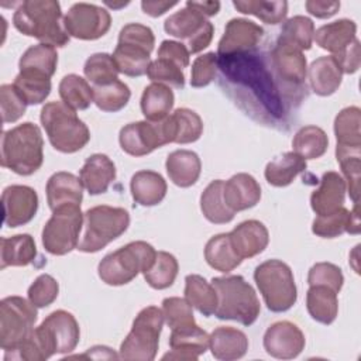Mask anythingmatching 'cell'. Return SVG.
<instances>
[{"instance_id":"cell-54","label":"cell","mask_w":361,"mask_h":361,"mask_svg":"<svg viewBox=\"0 0 361 361\" xmlns=\"http://www.w3.org/2000/svg\"><path fill=\"white\" fill-rule=\"evenodd\" d=\"M344 276L341 269L331 262H317L314 264L307 274L309 286L324 285L331 288L334 292H340L343 288Z\"/></svg>"},{"instance_id":"cell-16","label":"cell","mask_w":361,"mask_h":361,"mask_svg":"<svg viewBox=\"0 0 361 361\" xmlns=\"http://www.w3.org/2000/svg\"><path fill=\"white\" fill-rule=\"evenodd\" d=\"M210 336L196 323L172 329L169 336L171 353H166L162 360H186L195 361L209 348Z\"/></svg>"},{"instance_id":"cell-44","label":"cell","mask_w":361,"mask_h":361,"mask_svg":"<svg viewBox=\"0 0 361 361\" xmlns=\"http://www.w3.org/2000/svg\"><path fill=\"white\" fill-rule=\"evenodd\" d=\"M337 145L361 147V110L357 106L343 109L334 118Z\"/></svg>"},{"instance_id":"cell-41","label":"cell","mask_w":361,"mask_h":361,"mask_svg":"<svg viewBox=\"0 0 361 361\" xmlns=\"http://www.w3.org/2000/svg\"><path fill=\"white\" fill-rule=\"evenodd\" d=\"M314 35V24L309 17L295 16L283 23L281 34L278 37L279 44L293 47L299 51L312 48Z\"/></svg>"},{"instance_id":"cell-40","label":"cell","mask_w":361,"mask_h":361,"mask_svg":"<svg viewBox=\"0 0 361 361\" xmlns=\"http://www.w3.org/2000/svg\"><path fill=\"white\" fill-rule=\"evenodd\" d=\"M149 54L151 52L142 47L117 42L113 58L120 73L131 78H138L145 75L148 71V66L151 63Z\"/></svg>"},{"instance_id":"cell-26","label":"cell","mask_w":361,"mask_h":361,"mask_svg":"<svg viewBox=\"0 0 361 361\" xmlns=\"http://www.w3.org/2000/svg\"><path fill=\"white\" fill-rule=\"evenodd\" d=\"M165 168L172 183L179 188H189L197 182L202 172V162L196 152L176 149L168 155Z\"/></svg>"},{"instance_id":"cell-21","label":"cell","mask_w":361,"mask_h":361,"mask_svg":"<svg viewBox=\"0 0 361 361\" xmlns=\"http://www.w3.org/2000/svg\"><path fill=\"white\" fill-rule=\"evenodd\" d=\"M312 231L322 238H334L344 233L358 234L360 233V219H358V203H354V209L348 210L344 206L337 210L317 216L313 220Z\"/></svg>"},{"instance_id":"cell-39","label":"cell","mask_w":361,"mask_h":361,"mask_svg":"<svg viewBox=\"0 0 361 361\" xmlns=\"http://www.w3.org/2000/svg\"><path fill=\"white\" fill-rule=\"evenodd\" d=\"M206 23V17L186 3L182 10L173 13L165 20L164 30L166 31V34L179 39H185L188 42L203 28Z\"/></svg>"},{"instance_id":"cell-22","label":"cell","mask_w":361,"mask_h":361,"mask_svg":"<svg viewBox=\"0 0 361 361\" xmlns=\"http://www.w3.org/2000/svg\"><path fill=\"white\" fill-rule=\"evenodd\" d=\"M79 179L90 195H102L116 179V165L107 155L93 154L85 161Z\"/></svg>"},{"instance_id":"cell-43","label":"cell","mask_w":361,"mask_h":361,"mask_svg":"<svg viewBox=\"0 0 361 361\" xmlns=\"http://www.w3.org/2000/svg\"><path fill=\"white\" fill-rule=\"evenodd\" d=\"M293 152L305 159H316L324 155L329 147L327 134L317 126H305L292 140Z\"/></svg>"},{"instance_id":"cell-56","label":"cell","mask_w":361,"mask_h":361,"mask_svg":"<svg viewBox=\"0 0 361 361\" xmlns=\"http://www.w3.org/2000/svg\"><path fill=\"white\" fill-rule=\"evenodd\" d=\"M217 71V55L214 52H207L197 56L192 63L190 72V86L204 87L214 80Z\"/></svg>"},{"instance_id":"cell-5","label":"cell","mask_w":361,"mask_h":361,"mask_svg":"<svg viewBox=\"0 0 361 361\" xmlns=\"http://www.w3.org/2000/svg\"><path fill=\"white\" fill-rule=\"evenodd\" d=\"M157 257L155 248L145 241H133L107 254L97 267L99 278L111 286L131 282L140 272H147Z\"/></svg>"},{"instance_id":"cell-48","label":"cell","mask_w":361,"mask_h":361,"mask_svg":"<svg viewBox=\"0 0 361 361\" xmlns=\"http://www.w3.org/2000/svg\"><path fill=\"white\" fill-rule=\"evenodd\" d=\"M233 6L243 14L255 16L262 20L265 24L275 25L282 23L288 14L286 1H233Z\"/></svg>"},{"instance_id":"cell-60","label":"cell","mask_w":361,"mask_h":361,"mask_svg":"<svg viewBox=\"0 0 361 361\" xmlns=\"http://www.w3.org/2000/svg\"><path fill=\"white\" fill-rule=\"evenodd\" d=\"M213 34H214V27L210 21H207L203 28L186 42V48L189 51V54H197L200 51H203L204 48H207L213 39Z\"/></svg>"},{"instance_id":"cell-55","label":"cell","mask_w":361,"mask_h":361,"mask_svg":"<svg viewBox=\"0 0 361 361\" xmlns=\"http://www.w3.org/2000/svg\"><path fill=\"white\" fill-rule=\"evenodd\" d=\"M0 106L3 123H14L24 116L27 103L13 85H1Z\"/></svg>"},{"instance_id":"cell-11","label":"cell","mask_w":361,"mask_h":361,"mask_svg":"<svg viewBox=\"0 0 361 361\" xmlns=\"http://www.w3.org/2000/svg\"><path fill=\"white\" fill-rule=\"evenodd\" d=\"M48 357L73 351L80 338V329L75 316L66 310H55L35 329Z\"/></svg>"},{"instance_id":"cell-46","label":"cell","mask_w":361,"mask_h":361,"mask_svg":"<svg viewBox=\"0 0 361 361\" xmlns=\"http://www.w3.org/2000/svg\"><path fill=\"white\" fill-rule=\"evenodd\" d=\"M131 97L130 87L121 82L114 80L107 85L93 86V103L107 113H116L124 109Z\"/></svg>"},{"instance_id":"cell-17","label":"cell","mask_w":361,"mask_h":361,"mask_svg":"<svg viewBox=\"0 0 361 361\" xmlns=\"http://www.w3.org/2000/svg\"><path fill=\"white\" fill-rule=\"evenodd\" d=\"M264 35L261 25L245 18H231L221 39L219 41L217 51L220 55H231L234 52L250 51L257 47Z\"/></svg>"},{"instance_id":"cell-12","label":"cell","mask_w":361,"mask_h":361,"mask_svg":"<svg viewBox=\"0 0 361 361\" xmlns=\"http://www.w3.org/2000/svg\"><path fill=\"white\" fill-rule=\"evenodd\" d=\"M111 25L110 13L90 3H75L63 17V27L69 37L93 41L107 34Z\"/></svg>"},{"instance_id":"cell-35","label":"cell","mask_w":361,"mask_h":361,"mask_svg":"<svg viewBox=\"0 0 361 361\" xmlns=\"http://www.w3.org/2000/svg\"><path fill=\"white\" fill-rule=\"evenodd\" d=\"M306 159L296 152H285L268 162L265 166V179L275 188H283L293 182V179L306 171Z\"/></svg>"},{"instance_id":"cell-28","label":"cell","mask_w":361,"mask_h":361,"mask_svg":"<svg viewBox=\"0 0 361 361\" xmlns=\"http://www.w3.org/2000/svg\"><path fill=\"white\" fill-rule=\"evenodd\" d=\"M355 32L357 24L353 20L340 18L317 28L314 31L313 39L320 48L333 52L334 55L355 39Z\"/></svg>"},{"instance_id":"cell-57","label":"cell","mask_w":361,"mask_h":361,"mask_svg":"<svg viewBox=\"0 0 361 361\" xmlns=\"http://www.w3.org/2000/svg\"><path fill=\"white\" fill-rule=\"evenodd\" d=\"M118 42L138 45L152 52L155 45V37L149 27L138 23H130L121 28L118 34Z\"/></svg>"},{"instance_id":"cell-20","label":"cell","mask_w":361,"mask_h":361,"mask_svg":"<svg viewBox=\"0 0 361 361\" xmlns=\"http://www.w3.org/2000/svg\"><path fill=\"white\" fill-rule=\"evenodd\" d=\"M345 180L334 172L327 171L320 179V185L310 195V206L317 216L329 214L344 204Z\"/></svg>"},{"instance_id":"cell-31","label":"cell","mask_w":361,"mask_h":361,"mask_svg":"<svg viewBox=\"0 0 361 361\" xmlns=\"http://www.w3.org/2000/svg\"><path fill=\"white\" fill-rule=\"evenodd\" d=\"M341 79L343 72L331 55L314 59L309 68L312 90L319 96L333 94L340 87Z\"/></svg>"},{"instance_id":"cell-53","label":"cell","mask_w":361,"mask_h":361,"mask_svg":"<svg viewBox=\"0 0 361 361\" xmlns=\"http://www.w3.org/2000/svg\"><path fill=\"white\" fill-rule=\"evenodd\" d=\"M59 293V285L56 279L48 274L39 275L28 288V300L35 307H47L54 303Z\"/></svg>"},{"instance_id":"cell-61","label":"cell","mask_w":361,"mask_h":361,"mask_svg":"<svg viewBox=\"0 0 361 361\" xmlns=\"http://www.w3.org/2000/svg\"><path fill=\"white\" fill-rule=\"evenodd\" d=\"M306 10L309 14L317 17V18H329L334 16L340 8V1H316L309 0L305 3Z\"/></svg>"},{"instance_id":"cell-50","label":"cell","mask_w":361,"mask_h":361,"mask_svg":"<svg viewBox=\"0 0 361 361\" xmlns=\"http://www.w3.org/2000/svg\"><path fill=\"white\" fill-rule=\"evenodd\" d=\"M13 86L27 104H41L51 93V79L18 73Z\"/></svg>"},{"instance_id":"cell-3","label":"cell","mask_w":361,"mask_h":361,"mask_svg":"<svg viewBox=\"0 0 361 361\" xmlns=\"http://www.w3.org/2000/svg\"><path fill=\"white\" fill-rule=\"evenodd\" d=\"M217 293L214 316L220 320H234L251 326L259 316L261 305L254 288L241 275L217 276L212 279Z\"/></svg>"},{"instance_id":"cell-24","label":"cell","mask_w":361,"mask_h":361,"mask_svg":"<svg viewBox=\"0 0 361 361\" xmlns=\"http://www.w3.org/2000/svg\"><path fill=\"white\" fill-rule=\"evenodd\" d=\"M272 65L281 79L292 85H302L306 79V56L302 51L276 42L271 52Z\"/></svg>"},{"instance_id":"cell-47","label":"cell","mask_w":361,"mask_h":361,"mask_svg":"<svg viewBox=\"0 0 361 361\" xmlns=\"http://www.w3.org/2000/svg\"><path fill=\"white\" fill-rule=\"evenodd\" d=\"M178 269V259L172 254L166 251H157L152 267L147 272H144V279L154 289H166L175 282Z\"/></svg>"},{"instance_id":"cell-29","label":"cell","mask_w":361,"mask_h":361,"mask_svg":"<svg viewBox=\"0 0 361 361\" xmlns=\"http://www.w3.org/2000/svg\"><path fill=\"white\" fill-rule=\"evenodd\" d=\"M58 54L55 47L38 44L30 47L20 58V73L51 79L56 71Z\"/></svg>"},{"instance_id":"cell-13","label":"cell","mask_w":361,"mask_h":361,"mask_svg":"<svg viewBox=\"0 0 361 361\" xmlns=\"http://www.w3.org/2000/svg\"><path fill=\"white\" fill-rule=\"evenodd\" d=\"M120 147L131 157H144L154 149L169 144L161 121H135L124 126L118 134Z\"/></svg>"},{"instance_id":"cell-38","label":"cell","mask_w":361,"mask_h":361,"mask_svg":"<svg viewBox=\"0 0 361 361\" xmlns=\"http://www.w3.org/2000/svg\"><path fill=\"white\" fill-rule=\"evenodd\" d=\"M224 182L221 179L212 180L200 196V210L206 220L213 224H226L234 219V212L230 210L223 197Z\"/></svg>"},{"instance_id":"cell-7","label":"cell","mask_w":361,"mask_h":361,"mask_svg":"<svg viewBox=\"0 0 361 361\" xmlns=\"http://www.w3.org/2000/svg\"><path fill=\"white\" fill-rule=\"evenodd\" d=\"M254 281L271 312L289 310L298 299V289L293 272L281 259H267L254 271Z\"/></svg>"},{"instance_id":"cell-62","label":"cell","mask_w":361,"mask_h":361,"mask_svg":"<svg viewBox=\"0 0 361 361\" xmlns=\"http://www.w3.org/2000/svg\"><path fill=\"white\" fill-rule=\"evenodd\" d=\"M176 4H178L176 1H149V0L145 1L144 0L141 1V8L145 14L151 17H159Z\"/></svg>"},{"instance_id":"cell-30","label":"cell","mask_w":361,"mask_h":361,"mask_svg":"<svg viewBox=\"0 0 361 361\" xmlns=\"http://www.w3.org/2000/svg\"><path fill=\"white\" fill-rule=\"evenodd\" d=\"M165 120L171 142L190 144L197 141L203 133V121L200 116L186 107L176 109Z\"/></svg>"},{"instance_id":"cell-33","label":"cell","mask_w":361,"mask_h":361,"mask_svg":"<svg viewBox=\"0 0 361 361\" xmlns=\"http://www.w3.org/2000/svg\"><path fill=\"white\" fill-rule=\"evenodd\" d=\"M306 309L313 320L322 324H331L338 313L337 292L324 285L309 286L306 293Z\"/></svg>"},{"instance_id":"cell-23","label":"cell","mask_w":361,"mask_h":361,"mask_svg":"<svg viewBox=\"0 0 361 361\" xmlns=\"http://www.w3.org/2000/svg\"><path fill=\"white\" fill-rule=\"evenodd\" d=\"M47 202L51 210L66 204L80 206L83 199V185L71 172H55L47 182Z\"/></svg>"},{"instance_id":"cell-34","label":"cell","mask_w":361,"mask_h":361,"mask_svg":"<svg viewBox=\"0 0 361 361\" xmlns=\"http://www.w3.org/2000/svg\"><path fill=\"white\" fill-rule=\"evenodd\" d=\"M173 100V92L169 86L152 82L141 94V111L148 121H161L169 116Z\"/></svg>"},{"instance_id":"cell-9","label":"cell","mask_w":361,"mask_h":361,"mask_svg":"<svg viewBox=\"0 0 361 361\" xmlns=\"http://www.w3.org/2000/svg\"><path fill=\"white\" fill-rule=\"evenodd\" d=\"M83 213L78 204H66L52 210L42 230V245L52 255H65L78 248Z\"/></svg>"},{"instance_id":"cell-58","label":"cell","mask_w":361,"mask_h":361,"mask_svg":"<svg viewBox=\"0 0 361 361\" xmlns=\"http://www.w3.org/2000/svg\"><path fill=\"white\" fill-rule=\"evenodd\" d=\"M343 73H355L360 68V41L355 38L348 47L331 55Z\"/></svg>"},{"instance_id":"cell-27","label":"cell","mask_w":361,"mask_h":361,"mask_svg":"<svg viewBox=\"0 0 361 361\" xmlns=\"http://www.w3.org/2000/svg\"><path fill=\"white\" fill-rule=\"evenodd\" d=\"M166 182L161 173L154 171H138L130 182L131 196L140 206H155L161 203L166 195Z\"/></svg>"},{"instance_id":"cell-51","label":"cell","mask_w":361,"mask_h":361,"mask_svg":"<svg viewBox=\"0 0 361 361\" xmlns=\"http://www.w3.org/2000/svg\"><path fill=\"white\" fill-rule=\"evenodd\" d=\"M147 76L151 82L164 83L175 89H183L185 86V75L182 68L165 58H157L155 61H151Z\"/></svg>"},{"instance_id":"cell-32","label":"cell","mask_w":361,"mask_h":361,"mask_svg":"<svg viewBox=\"0 0 361 361\" xmlns=\"http://www.w3.org/2000/svg\"><path fill=\"white\" fill-rule=\"evenodd\" d=\"M0 268L25 267L37 257L35 241L30 234H17L0 240Z\"/></svg>"},{"instance_id":"cell-19","label":"cell","mask_w":361,"mask_h":361,"mask_svg":"<svg viewBox=\"0 0 361 361\" xmlns=\"http://www.w3.org/2000/svg\"><path fill=\"white\" fill-rule=\"evenodd\" d=\"M223 197L230 210L241 212L254 207L261 199V186L250 173H235L223 186Z\"/></svg>"},{"instance_id":"cell-8","label":"cell","mask_w":361,"mask_h":361,"mask_svg":"<svg viewBox=\"0 0 361 361\" xmlns=\"http://www.w3.org/2000/svg\"><path fill=\"white\" fill-rule=\"evenodd\" d=\"M162 309L147 306L135 316L133 327L120 345L118 358L151 361L155 358L164 326Z\"/></svg>"},{"instance_id":"cell-63","label":"cell","mask_w":361,"mask_h":361,"mask_svg":"<svg viewBox=\"0 0 361 361\" xmlns=\"http://www.w3.org/2000/svg\"><path fill=\"white\" fill-rule=\"evenodd\" d=\"M188 4L202 13L204 17H212L220 10L219 1H188Z\"/></svg>"},{"instance_id":"cell-49","label":"cell","mask_w":361,"mask_h":361,"mask_svg":"<svg viewBox=\"0 0 361 361\" xmlns=\"http://www.w3.org/2000/svg\"><path fill=\"white\" fill-rule=\"evenodd\" d=\"M83 72H85V76L94 86L111 83L118 79L117 75L120 73L113 55H109L106 52L90 55L85 62Z\"/></svg>"},{"instance_id":"cell-2","label":"cell","mask_w":361,"mask_h":361,"mask_svg":"<svg viewBox=\"0 0 361 361\" xmlns=\"http://www.w3.org/2000/svg\"><path fill=\"white\" fill-rule=\"evenodd\" d=\"M42 161L44 140L37 124L27 121L3 133L1 166L28 176L41 168Z\"/></svg>"},{"instance_id":"cell-59","label":"cell","mask_w":361,"mask_h":361,"mask_svg":"<svg viewBox=\"0 0 361 361\" xmlns=\"http://www.w3.org/2000/svg\"><path fill=\"white\" fill-rule=\"evenodd\" d=\"M189 51L185 44L178 42V41H169L165 39L161 42L159 49H158V58H165L176 65H179L182 69L189 65Z\"/></svg>"},{"instance_id":"cell-25","label":"cell","mask_w":361,"mask_h":361,"mask_svg":"<svg viewBox=\"0 0 361 361\" xmlns=\"http://www.w3.org/2000/svg\"><path fill=\"white\" fill-rule=\"evenodd\" d=\"M209 347L214 358L233 361L245 355L248 350V338L238 329L221 326L214 329L210 334Z\"/></svg>"},{"instance_id":"cell-1","label":"cell","mask_w":361,"mask_h":361,"mask_svg":"<svg viewBox=\"0 0 361 361\" xmlns=\"http://www.w3.org/2000/svg\"><path fill=\"white\" fill-rule=\"evenodd\" d=\"M14 27L41 44L65 47L69 35L62 21L61 4L55 0H27L20 3L13 16Z\"/></svg>"},{"instance_id":"cell-42","label":"cell","mask_w":361,"mask_h":361,"mask_svg":"<svg viewBox=\"0 0 361 361\" xmlns=\"http://www.w3.org/2000/svg\"><path fill=\"white\" fill-rule=\"evenodd\" d=\"M59 96L72 110H86L93 102V87L79 75L71 73L59 82Z\"/></svg>"},{"instance_id":"cell-37","label":"cell","mask_w":361,"mask_h":361,"mask_svg":"<svg viewBox=\"0 0 361 361\" xmlns=\"http://www.w3.org/2000/svg\"><path fill=\"white\" fill-rule=\"evenodd\" d=\"M204 259L213 269L224 274L233 271L243 262V259L237 255V252L233 248L228 233L213 235L206 243Z\"/></svg>"},{"instance_id":"cell-36","label":"cell","mask_w":361,"mask_h":361,"mask_svg":"<svg viewBox=\"0 0 361 361\" xmlns=\"http://www.w3.org/2000/svg\"><path fill=\"white\" fill-rule=\"evenodd\" d=\"M185 299L200 314L209 317L214 314L217 307V293L212 283L202 275L190 274L185 278Z\"/></svg>"},{"instance_id":"cell-45","label":"cell","mask_w":361,"mask_h":361,"mask_svg":"<svg viewBox=\"0 0 361 361\" xmlns=\"http://www.w3.org/2000/svg\"><path fill=\"white\" fill-rule=\"evenodd\" d=\"M336 158L340 164L344 180H347L345 188L354 203H358L360 196V171H361V147H336Z\"/></svg>"},{"instance_id":"cell-6","label":"cell","mask_w":361,"mask_h":361,"mask_svg":"<svg viewBox=\"0 0 361 361\" xmlns=\"http://www.w3.org/2000/svg\"><path fill=\"white\" fill-rule=\"evenodd\" d=\"M130 226V214L123 207L100 204L83 213V234L78 244L82 252H97L118 238Z\"/></svg>"},{"instance_id":"cell-10","label":"cell","mask_w":361,"mask_h":361,"mask_svg":"<svg viewBox=\"0 0 361 361\" xmlns=\"http://www.w3.org/2000/svg\"><path fill=\"white\" fill-rule=\"evenodd\" d=\"M37 307L21 296H7L0 302V345L4 351L16 348L34 330Z\"/></svg>"},{"instance_id":"cell-14","label":"cell","mask_w":361,"mask_h":361,"mask_svg":"<svg viewBox=\"0 0 361 361\" xmlns=\"http://www.w3.org/2000/svg\"><path fill=\"white\" fill-rule=\"evenodd\" d=\"M4 224L20 227L30 223L38 210L37 192L25 185H10L1 193Z\"/></svg>"},{"instance_id":"cell-52","label":"cell","mask_w":361,"mask_h":361,"mask_svg":"<svg viewBox=\"0 0 361 361\" xmlns=\"http://www.w3.org/2000/svg\"><path fill=\"white\" fill-rule=\"evenodd\" d=\"M162 313H164L165 323L171 330L195 324L192 306L183 298H178V296L165 298L162 300Z\"/></svg>"},{"instance_id":"cell-15","label":"cell","mask_w":361,"mask_h":361,"mask_svg":"<svg viewBox=\"0 0 361 361\" xmlns=\"http://www.w3.org/2000/svg\"><path fill=\"white\" fill-rule=\"evenodd\" d=\"M306 340L302 330L286 320L271 324L264 334L267 354L279 360L296 358L305 348Z\"/></svg>"},{"instance_id":"cell-4","label":"cell","mask_w":361,"mask_h":361,"mask_svg":"<svg viewBox=\"0 0 361 361\" xmlns=\"http://www.w3.org/2000/svg\"><path fill=\"white\" fill-rule=\"evenodd\" d=\"M39 120L51 145L59 152L73 154L90 140L87 126L62 102L47 103L41 109Z\"/></svg>"},{"instance_id":"cell-18","label":"cell","mask_w":361,"mask_h":361,"mask_svg":"<svg viewBox=\"0 0 361 361\" xmlns=\"http://www.w3.org/2000/svg\"><path fill=\"white\" fill-rule=\"evenodd\" d=\"M228 234L233 248L241 259L261 254L269 243L268 228L258 220H245Z\"/></svg>"}]
</instances>
